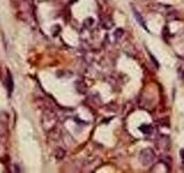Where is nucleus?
<instances>
[{
  "label": "nucleus",
  "mask_w": 184,
  "mask_h": 173,
  "mask_svg": "<svg viewBox=\"0 0 184 173\" xmlns=\"http://www.w3.org/2000/svg\"><path fill=\"white\" fill-rule=\"evenodd\" d=\"M133 14H135V16H136V19L138 20V23H139V24H142V25H143V27H144V28H145V29L147 30L146 25H145V23H144V20H143V17H142V16L138 14L137 9H136L135 7H133ZM147 31H148V30H147Z\"/></svg>",
  "instance_id": "obj_3"
},
{
  "label": "nucleus",
  "mask_w": 184,
  "mask_h": 173,
  "mask_svg": "<svg viewBox=\"0 0 184 173\" xmlns=\"http://www.w3.org/2000/svg\"><path fill=\"white\" fill-rule=\"evenodd\" d=\"M139 160L143 165L150 166L155 162V152L150 148H146L142 150L139 154Z\"/></svg>",
  "instance_id": "obj_1"
},
{
  "label": "nucleus",
  "mask_w": 184,
  "mask_h": 173,
  "mask_svg": "<svg viewBox=\"0 0 184 173\" xmlns=\"http://www.w3.org/2000/svg\"><path fill=\"white\" fill-rule=\"evenodd\" d=\"M7 89H8V94L10 96V94L13 91V77H12V74H10L9 70L7 72Z\"/></svg>",
  "instance_id": "obj_2"
},
{
  "label": "nucleus",
  "mask_w": 184,
  "mask_h": 173,
  "mask_svg": "<svg viewBox=\"0 0 184 173\" xmlns=\"http://www.w3.org/2000/svg\"><path fill=\"white\" fill-rule=\"evenodd\" d=\"M139 129L144 133V134H150L151 130H152V127L148 126V125H142V126L139 127Z\"/></svg>",
  "instance_id": "obj_4"
},
{
  "label": "nucleus",
  "mask_w": 184,
  "mask_h": 173,
  "mask_svg": "<svg viewBox=\"0 0 184 173\" xmlns=\"http://www.w3.org/2000/svg\"><path fill=\"white\" fill-rule=\"evenodd\" d=\"M181 158H182V160H183V163H184V149L181 150Z\"/></svg>",
  "instance_id": "obj_5"
}]
</instances>
